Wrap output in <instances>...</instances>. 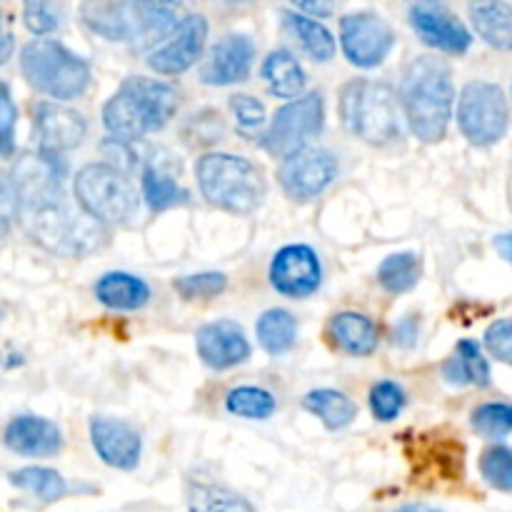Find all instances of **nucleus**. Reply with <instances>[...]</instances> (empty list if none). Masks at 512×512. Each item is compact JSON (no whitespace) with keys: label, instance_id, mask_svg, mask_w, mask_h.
I'll use <instances>...</instances> for the list:
<instances>
[{"label":"nucleus","instance_id":"f257e3e1","mask_svg":"<svg viewBox=\"0 0 512 512\" xmlns=\"http://www.w3.org/2000/svg\"><path fill=\"white\" fill-rule=\"evenodd\" d=\"M65 165L55 155L30 153L13 165L10 188L18 200V218L30 238L55 255L93 253L105 240V228L63 195Z\"/></svg>","mask_w":512,"mask_h":512},{"label":"nucleus","instance_id":"f03ea898","mask_svg":"<svg viewBox=\"0 0 512 512\" xmlns=\"http://www.w3.org/2000/svg\"><path fill=\"white\" fill-rule=\"evenodd\" d=\"M400 103L410 130L423 143H438L448 133L453 118L455 88L448 63L433 55H418L405 68L400 83Z\"/></svg>","mask_w":512,"mask_h":512},{"label":"nucleus","instance_id":"7ed1b4c3","mask_svg":"<svg viewBox=\"0 0 512 512\" xmlns=\"http://www.w3.org/2000/svg\"><path fill=\"white\" fill-rule=\"evenodd\" d=\"M178 110V90L163 80L128 78L105 103L103 125L113 140L133 143L168 125Z\"/></svg>","mask_w":512,"mask_h":512},{"label":"nucleus","instance_id":"20e7f679","mask_svg":"<svg viewBox=\"0 0 512 512\" xmlns=\"http://www.w3.org/2000/svg\"><path fill=\"white\" fill-rule=\"evenodd\" d=\"M80 18L93 33L113 43H133L138 48H155L178 30V10L170 3H85Z\"/></svg>","mask_w":512,"mask_h":512},{"label":"nucleus","instance_id":"39448f33","mask_svg":"<svg viewBox=\"0 0 512 512\" xmlns=\"http://www.w3.org/2000/svg\"><path fill=\"white\" fill-rule=\"evenodd\" d=\"M200 193L228 213H253L265 198L263 170L248 158L230 153H205L195 163Z\"/></svg>","mask_w":512,"mask_h":512},{"label":"nucleus","instance_id":"423d86ee","mask_svg":"<svg viewBox=\"0 0 512 512\" xmlns=\"http://www.w3.org/2000/svg\"><path fill=\"white\" fill-rule=\"evenodd\" d=\"M340 115L353 135L370 145H388L400 140L398 100L393 88L378 80H353L340 98Z\"/></svg>","mask_w":512,"mask_h":512},{"label":"nucleus","instance_id":"0eeeda50","mask_svg":"<svg viewBox=\"0 0 512 512\" xmlns=\"http://www.w3.org/2000/svg\"><path fill=\"white\" fill-rule=\"evenodd\" d=\"M25 80L55 100H73L90 85V68L58 40H33L20 53Z\"/></svg>","mask_w":512,"mask_h":512},{"label":"nucleus","instance_id":"6e6552de","mask_svg":"<svg viewBox=\"0 0 512 512\" xmlns=\"http://www.w3.org/2000/svg\"><path fill=\"white\" fill-rule=\"evenodd\" d=\"M75 203L100 225H125L138 215V193L120 168L90 163L75 175Z\"/></svg>","mask_w":512,"mask_h":512},{"label":"nucleus","instance_id":"1a4fd4ad","mask_svg":"<svg viewBox=\"0 0 512 512\" xmlns=\"http://www.w3.org/2000/svg\"><path fill=\"white\" fill-rule=\"evenodd\" d=\"M458 125L473 145H493L508 133L510 108L500 85L473 80L458 100Z\"/></svg>","mask_w":512,"mask_h":512},{"label":"nucleus","instance_id":"9d476101","mask_svg":"<svg viewBox=\"0 0 512 512\" xmlns=\"http://www.w3.org/2000/svg\"><path fill=\"white\" fill-rule=\"evenodd\" d=\"M323 120V95H303V98L283 105V108L275 113L273 123H270V128L265 130L263 138H260V145H263L270 155L285 160L293 153H298V150H303L305 143L323 130Z\"/></svg>","mask_w":512,"mask_h":512},{"label":"nucleus","instance_id":"9b49d317","mask_svg":"<svg viewBox=\"0 0 512 512\" xmlns=\"http://www.w3.org/2000/svg\"><path fill=\"white\" fill-rule=\"evenodd\" d=\"M338 178V160L330 150L310 148L305 145L303 150L293 153L283 160L278 170V180L288 198L305 203V200L318 198L320 193L333 185Z\"/></svg>","mask_w":512,"mask_h":512},{"label":"nucleus","instance_id":"f8f14e48","mask_svg":"<svg viewBox=\"0 0 512 512\" xmlns=\"http://www.w3.org/2000/svg\"><path fill=\"white\" fill-rule=\"evenodd\" d=\"M340 45L358 68H378L395 45L393 28L375 13H350L340 20Z\"/></svg>","mask_w":512,"mask_h":512},{"label":"nucleus","instance_id":"ddd939ff","mask_svg":"<svg viewBox=\"0 0 512 512\" xmlns=\"http://www.w3.org/2000/svg\"><path fill=\"white\" fill-rule=\"evenodd\" d=\"M270 283L288 298H308L323 283V265L310 245H285L270 263Z\"/></svg>","mask_w":512,"mask_h":512},{"label":"nucleus","instance_id":"4468645a","mask_svg":"<svg viewBox=\"0 0 512 512\" xmlns=\"http://www.w3.org/2000/svg\"><path fill=\"white\" fill-rule=\"evenodd\" d=\"M208 40L205 15H185L178 30L148 55V65L160 75H180L200 60Z\"/></svg>","mask_w":512,"mask_h":512},{"label":"nucleus","instance_id":"2eb2a0df","mask_svg":"<svg viewBox=\"0 0 512 512\" xmlns=\"http://www.w3.org/2000/svg\"><path fill=\"white\" fill-rule=\"evenodd\" d=\"M410 25L425 45L460 55L470 48V30L443 3H418L410 8Z\"/></svg>","mask_w":512,"mask_h":512},{"label":"nucleus","instance_id":"dca6fc26","mask_svg":"<svg viewBox=\"0 0 512 512\" xmlns=\"http://www.w3.org/2000/svg\"><path fill=\"white\" fill-rule=\"evenodd\" d=\"M90 440L98 453V458L105 465L115 470H135L143 453V440L140 433L128 425L125 420L115 418H98L90 420Z\"/></svg>","mask_w":512,"mask_h":512},{"label":"nucleus","instance_id":"f3484780","mask_svg":"<svg viewBox=\"0 0 512 512\" xmlns=\"http://www.w3.org/2000/svg\"><path fill=\"white\" fill-rule=\"evenodd\" d=\"M255 60V43L248 35H225L210 48L208 58L200 65V78L205 85H233L250 75Z\"/></svg>","mask_w":512,"mask_h":512},{"label":"nucleus","instance_id":"a211bd4d","mask_svg":"<svg viewBox=\"0 0 512 512\" xmlns=\"http://www.w3.org/2000/svg\"><path fill=\"white\" fill-rule=\"evenodd\" d=\"M200 360L213 370H230L250 358V343L243 328L233 320H215L195 335Z\"/></svg>","mask_w":512,"mask_h":512},{"label":"nucleus","instance_id":"6ab92c4d","mask_svg":"<svg viewBox=\"0 0 512 512\" xmlns=\"http://www.w3.org/2000/svg\"><path fill=\"white\" fill-rule=\"evenodd\" d=\"M88 125L78 110L58 103H40L35 110V135H38L40 153L58 155L73 150L83 143Z\"/></svg>","mask_w":512,"mask_h":512},{"label":"nucleus","instance_id":"aec40b11","mask_svg":"<svg viewBox=\"0 0 512 512\" xmlns=\"http://www.w3.org/2000/svg\"><path fill=\"white\" fill-rule=\"evenodd\" d=\"M5 448L28 458H50L63 448V433L50 420L38 415H20L8 423L3 433Z\"/></svg>","mask_w":512,"mask_h":512},{"label":"nucleus","instance_id":"412c9836","mask_svg":"<svg viewBox=\"0 0 512 512\" xmlns=\"http://www.w3.org/2000/svg\"><path fill=\"white\" fill-rule=\"evenodd\" d=\"M260 75H263L270 95L290 100V103H293V98H298L305 88L303 65H300L298 58H295V55L285 48L273 50V53L263 60Z\"/></svg>","mask_w":512,"mask_h":512},{"label":"nucleus","instance_id":"4be33fe9","mask_svg":"<svg viewBox=\"0 0 512 512\" xmlns=\"http://www.w3.org/2000/svg\"><path fill=\"white\" fill-rule=\"evenodd\" d=\"M95 298L113 310H138L150 300V288L143 278L130 273H105L95 283Z\"/></svg>","mask_w":512,"mask_h":512},{"label":"nucleus","instance_id":"5701e85b","mask_svg":"<svg viewBox=\"0 0 512 512\" xmlns=\"http://www.w3.org/2000/svg\"><path fill=\"white\" fill-rule=\"evenodd\" d=\"M335 345L348 355H370L378 348V328L368 315L340 313L330 320Z\"/></svg>","mask_w":512,"mask_h":512},{"label":"nucleus","instance_id":"b1692460","mask_svg":"<svg viewBox=\"0 0 512 512\" xmlns=\"http://www.w3.org/2000/svg\"><path fill=\"white\" fill-rule=\"evenodd\" d=\"M473 28L490 48L512 50V5L473 3L470 5Z\"/></svg>","mask_w":512,"mask_h":512},{"label":"nucleus","instance_id":"393cba45","mask_svg":"<svg viewBox=\"0 0 512 512\" xmlns=\"http://www.w3.org/2000/svg\"><path fill=\"white\" fill-rule=\"evenodd\" d=\"M443 375L453 385H478L488 388L490 385V365L480 353V345L475 340H460L455 358L445 363Z\"/></svg>","mask_w":512,"mask_h":512},{"label":"nucleus","instance_id":"a878e982","mask_svg":"<svg viewBox=\"0 0 512 512\" xmlns=\"http://www.w3.org/2000/svg\"><path fill=\"white\" fill-rule=\"evenodd\" d=\"M303 408L308 410V413H313L318 420H323V425L328 430L348 428L355 420V415H358V405H355L348 395L330 388H320L305 395Z\"/></svg>","mask_w":512,"mask_h":512},{"label":"nucleus","instance_id":"bb28decb","mask_svg":"<svg viewBox=\"0 0 512 512\" xmlns=\"http://www.w3.org/2000/svg\"><path fill=\"white\" fill-rule=\"evenodd\" d=\"M285 23H288L290 33L298 38V43L303 45V50L315 60V63H328V60L333 58L335 40L333 33H330L323 23L298 13V10H285Z\"/></svg>","mask_w":512,"mask_h":512},{"label":"nucleus","instance_id":"cd10ccee","mask_svg":"<svg viewBox=\"0 0 512 512\" xmlns=\"http://www.w3.org/2000/svg\"><path fill=\"white\" fill-rule=\"evenodd\" d=\"M143 198L150 205V210L160 213V210L175 208V205H185L190 200V193L173 178L170 173H165L160 165L148 163L143 168Z\"/></svg>","mask_w":512,"mask_h":512},{"label":"nucleus","instance_id":"c85d7f7f","mask_svg":"<svg viewBox=\"0 0 512 512\" xmlns=\"http://www.w3.org/2000/svg\"><path fill=\"white\" fill-rule=\"evenodd\" d=\"M255 333H258V343L265 353L283 355L295 345L298 323H295L293 313L283 308H273L260 315Z\"/></svg>","mask_w":512,"mask_h":512},{"label":"nucleus","instance_id":"c756f323","mask_svg":"<svg viewBox=\"0 0 512 512\" xmlns=\"http://www.w3.org/2000/svg\"><path fill=\"white\" fill-rule=\"evenodd\" d=\"M10 483L15 488L40 498L43 503H55V500L68 495V483H65L63 475L58 470L38 468V465H30V468H20L15 473H10Z\"/></svg>","mask_w":512,"mask_h":512},{"label":"nucleus","instance_id":"7c9ffc66","mask_svg":"<svg viewBox=\"0 0 512 512\" xmlns=\"http://www.w3.org/2000/svg\"><path fill=\"white\" fill-rule=\"evenodd\" d=\"M190 512H255L243 495L213 483L190 485L188 493Z\"/></svg>","mask_w":512,"mask_h":512},{"label":"nucleus","instance_id":"2f4dec72","mask_svg":"<svg viewBox=\"0 0 512 512\" xmlns=\"http://www.w3.org/2000/svg\"><path fill=\"white\" fill-rule=\"evenodd\" d=\"M420 273L423 265L415 253H395L380 263L378 268V283L383 285L388 293H410L415 285L420 283Z\"/></svg>","mask_w":512,"mask_h":512},{"label":"nucleus","instance_id":"473e14b6","mask_svg":"<svg viewBox=\"0 0 512 512\" xmlns=\"http://www.w3.org/2000/svg\"><path fill=\"white\" fill-rule=\"evenodd\" d=\"M225 408H228L230 415H238V418L268 420L278 410V400L270 390L243 385V388L230 390L228 398H225Z\"/></svg>","mask_w":512,"mask_h":512},{"label":"nucleus","instance_id":"72a5a7b5","mask_svg":"<svg viewBox=\"0 0 512 512\" xmlns=\"http://www.w3.org/2000/svg\"><path fill=\"white\" fill-rule=\"evenodd\" d=\"M480 473L490 488L512 493V450L508 445H490L480 455Z\"/></svg>","mask_w":512,"mask_h":512},{"label":"nucleus","instance_id":"f704fd0d","mask_svg":"<svg viewBox=\"0 0 512 512\" xmlns=\"http://www.w3.org/2000/svg\"><path fill=\"white\" fill-rule=\"evenodd\" d=\"M475 433L485 438H503L512 433V405L508 403H485L478 405L470 415Z\"/></svg>","mask_w":512,"mask_h":512},{"label":"nucleus","instance_id":"c9c22d12","mask_svg":"<svg viewBox=\"0 0 512 512\" xmlns=\"http://www.w3.org/2000/svg\"><path fill=\"white\" fill-rule=\"evenodd\" d=\"M405 408V390L393 380H380L370 390V410L380 423H390Z\"/></svg>","mask_w":512,"mask_h":512},{"label":"nucleus","instance_id":"e433bc0d","mask_svg":"<svg viewBox=\"0 0 512 512\" xmlns=\"http://www.w3.org/2000/svg\"><path fill=\"white\" fill-rule=\"evenodd\" d=\"M173 285L178 295H183L185 300H205L223 293L228 288V278L223 273H200L175 280Z\"/></svg>","mask_w":512,"mask_h":512},{"label":"nucleus","instance_id":"4c0bfd02","mask_svg":"<svg viewBox=\"0 0 512 512\" xmlns=\"http://www.w3.org/2000/svg\"><path fill=\"white\" fill-rule=\"evenodd\" d=\"M230 110H233L238 128L243 133H255L265 125V105L253 95H233L230 98Z\"/></svg>","mask_w":512,"mask_h":512},{"label":"nucleus","instance_id":"58836bf2","mask_svg":"<svg viewBox=\"0 0 512 512\" xmlns=\"http://www.w3.org/2000/svg\"><path fill=\"white\" fill-rule=\"evenodd\" d=\"M15 123H18V110L10 98L8 85L0 80V155L10 158L15 150Z\"/></svg>","mask_w":512,"mask_h":512},{"label":"nucleus","instance_id":"ea45409f","mask_svg":"<svg viewBox=\"0 0 512 512\" xmlns=\"http://www.w3.org/2000/svg\"><path fill=\"white\" fill-rule=\"evenodd\" d=\"M23 18H25V28L35 35L53 33V30H58L60 25L58 10L48 3H25Z\"/></svg>","mask_w":512,"mask_h":512},{"label":"nucleus","instance_id":"a19ab883","mask_svg":"<svg viewBox=\"0 0 512 512\" xmlns=\"http://www.w3.org/2000/svg\"><path fill=\"white\" fill-rule=\"evenodd\" d=\"M485 348L500 363L512 365V320H498L485 333Z\"/></svg>","mask_w":512,"mask_h":512},{"label":"nucleus","instance_id":"79ce46f5","mask_svg":"<svg viewBox=\"0 0 512 512\" xmlns=\"http://www.w3.org/2000/svg\"><path fill=\"white\" fill-rule=\"evenodd\" d=\"M15 215H18V200H15L13 188L0 183V240L10 233Z\"/></svg>","mask_w":512,"mask_h":512},{"label":"nucleus","instance_id":"37998d69","mask_svg":"<svg viewBox=\"0 0 512 512\" xmlns=\"http://www.w3.org/2000/svg\"><path fill=\"white\" fill-rule=\"evenodd\" d=\"M395 345H403V348H410V345L418 340V323H415V318H405L400 320V325L395 328Z\"/></svg>","mask_w":512,"mask_h":512},{"label":"nucleus","instance_id":"c03bdc74","mask_svg":"<svg viewBox=\"0 0 512 512\" xmlns=\"http://www.w3.org/2000/svg\"><path fill=\"white\" fill-rule=\"evenodd\" d=\"M15 48V38L8 28H5V18H3V10H0V65L13 55Z\"/></svg>","mask_w":512,"mask_h":512},{"label":"nucleus","instance_id":"a18cd8bd","mask_svg":"<svg viewBox=\"0 0 512 512\" xmlns=\"http://www.w3.org/2000/svg\"><path fill=\"white\" fill-rule=\"evenodd\" d=\"M298 8V13H313L318 15V18H328V15L335 13V8L330 3H310V0H305V3H298L295 5Z\"/></svg>","mask_w":512,"mask_h":512},{"label":"nucleus","instance_id":"49530a36","mask_svg":"<svg viewBox=\"0 0 512 512\" xmlns=\"http://www.w3.org/2000/svg\"><path fill=\"white\" fill-rule=\"evenodd\" d=\"M495 250H498L508 263H512V233L498 235V238H495Z\"/></svg>","mask_w":512,"mask_h":512},{"label":"nucleus","instance_id":"de8ad7c7","mask_svg":"<svg viewBox=\"0 0 512 512\" xmlns=\"http://www.w3.org/2000/svg\"><path fill=\"white\" fill-rule=\"evenodd\" d=\"M395 512H443V510L423 508V505H405V508H400V510H395Z\"/></svg>","mask_w":512,"mask_h":512}]
</instances>
